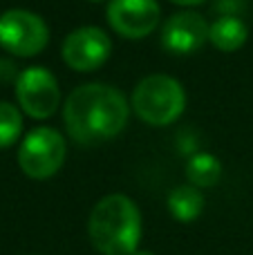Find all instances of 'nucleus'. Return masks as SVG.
<instances>
[{
	"label": "nucleus",
	"mask_w": 253,
	"mask_h": 255,
	"mask_svg": "<svg viewBox=\"0 0 253 255\" xmlns=\"http://www.w3.org/2000/svg\"><path fill=\"white\" fill-rule=\"evenodd\" d=\"M130 108L117 88L85 83L70 92L63 108L65 130L76 143H101L115 139L128 124Z\"/></svg>",
	"instance_id": "obj_1"
},
{
	"label": "nucleus",
	"mask_w": 253,
	"mask_h": 255,
	"mask_svg": "<svg viewBox=\"0 0 253 255\" xmlns=\"http://www.w3.org/2000/svg\"><path fill=\"white\" fill-rule=\"evenodd\" d=\"M88 235L101 255H132L141 242V213L121 193H112L94 204L88 220Z\"/></svg>",
	"instance_id": "obj_2"
},
{
	"label": "nucleus",
	"mask_w": 253,
	"mask_h": 255,
	"mask_svg": "<svg viewBox=\"0 0 253 255\" xmlns=\"http://www.w3.org/2000/svg\"><path fill=\"white\" fill-rule=\"evenodd\" d=\"M132 108L148 126H170L186 108V92L182 83L168 74H150L132 90Z\"/></svg>",
	"instance_id": "obj_3"
},
{
	"label": "nucleus",
	"mask_w": 253,
	"mask_h": 255,
	"mask_svg": "<svg viewBox=\"0 0 253 255\" xmlns=\"http://www.w3.org/2000/svg\"><path fill=\"white\" fill-rule=\"evenodd\" d=\"M67 154L63 134L54 128L40 126L27 132L18 148V166L29 179H49L61 170Z\"/></svg>",
	"instance_id": "obj_4"
},
{
	"label": "nucleus",
	"mask_w": 253,
	"mask_h": 255,
	"mask_svg": "<svg viewBox=\"0 0 253 255\" xmlns=\"http://www.w3.org/2000/svg\"><path fill=\"white\" fill-rule=\"evenodd\" d=\"M49 43L45 20L27 9H7L0 13V45L16 56L29 58L40 54Z\"/></svg>",
	"instance_id": "obj_5"
},
{
	"label": "nucleus",
	"mask_w": 253,
	"mask_h": 255,
	"mask_svg": "<svg viewBox=\"0 0 253 255\" xmlns=\"http://www.w3.org/2000/svg\"><path fill=\"white\" fill-rule=\"evenodd\" d=\"M18 106L31 119H49L61 103V90L54 74L45 67H27L16 79Z\"/></svg>",
	"instance_id": "obj_6"
},
{
	"label": "nucleus",
	"mask_w": 253,
	"mask_h": 255,
	"mask_svg": "<svg viewBox=\"0 0 253 255\" xmlns=\"http://www.w3.org/2000/svg\"><path fill=\"white\" fill-rule=\"evenodd\" d=\"M110 36L94 25H85L70 31L63 40V61L76 72H94L110 58Z\"/></svg>",
	"instance_id": "obj_7"
},
{
	"label": "nucleus",
	"mask_w": 253,
	"mask_h": 255,
	"mask_svg": "<svg viewBox=\"0 0 253 255\" xmlns=\"http://www.w3.org/2000/svg\"><path fill=\"white\" fill-rule=\"evenodd\" d=\"M106 16L119 36L137 40L157 29L161 9L157 0H110Z\"/></svg>",
	"instance_id": "obj_8"
},
{
	"label": "nucleus",
	"mask_w": 253,
	"mask_h": 255,
	"mask_svg": "<svg viewBox=\"0 0 253 255\" xmlns=\"http://www.w3.org/2000/svg\"><path fill=\"white\" fill-rule=\"evenodd\" d=\"M209 27L197 11H177L161 27V45L170 54H193L209 40Z\"/></svg>",
	"instance_id": "obj_9"
},
{
	"label": "nucleus",
	"mask_w": 253,
	"mask_h": 255,
	"mask_svg": "<svg viewBox=\"0 0 253 255\" xmlns=\"http://www.w3.org/2000/svg\"><path fill=\"white\" fill-rule=\"evenodd\" d=\"M247 38L249 29L238 16H220L209 27V40L220 52H236L247 43Z\"/></svg>",
	"instance_id": "obj_10"
},
{
	"label": "nucleus",
	"mask_w": 253,
	"mask_h": 255,
	"mask_svg": "<svg viewBox=\"0 0 253 255\" xmlns=\"http://www.w3.org/2000/svg\"><path fill=\"white\" fill-rule=\"evenodd\" d=\"M168 211L173 215V220L188 224V222L197 220L204 211V195L200 193V188L186 184V186H177L168 193Z\"/></svg>",
	"instance_id": "obj_11"
},
{
	"label": "nucleus",
	"mask_w": 253,
	"mask_h": 255,
	"mask_svg": "<svg viewBox=\"0 0 253 255\" xmlns=\"http://www.w3.org/2000/svg\"><path fill=\"white\" fill-rule=\"evenodd\" d=\"M222 177V163L211 152H195L186 163V179L195 188H211Z\"/></svg>",
	"instance_id": "obj_12"
},
{
	"label": "nucleus",
	"mask_w": 253,
	"mask_h": 255,
	"mask_svg": "<svg viewBox=\"0 0 253 255\" xmlns=\"http://www.w3.org/2000/svg\"><path fill=\"white\" fill-rule=\"evenodd\" d=\"M22 132V115L13 103L0 101V148H9Z\"/></svg>",
	"instance_id": "obj_13"
},
{
	"label": "nucleus",
	"mask_w": 253,
	"mask_h": 255,
	"mask_svg": "<svg viewBox=\"0 0 253 255\" xmlns=\"http://www.w3.org/2000/svg\"><path fill=\"white\" fill-rule=\"evenodd\" d=\"M170 2L182 4V7H193V4H200V2H204V0H170Z\"/></svg>",
	"instance_id": "obj_14"
},
{
	"label": "nucleus",
	"mask_w": 253,
	"mask_h": 255,
	"mask_svg": "<svg viewBox=\"0 0 253 255\" xmlns=\"http://www.w3.org/2000/svg\"><path fill=\"white\" fill-rule=\"evenodd\" d=\"M132 255H155V253L152 251H141V249H139V251H134Z\"/></svg>",
	"instance_id": "obj_15"
},
{
	"label": "nucleus",
	"mask_w": 253,
	"mask_h": 255,
	"mask_svg": "<svg viewBox=\"0 0 253 255\" xmlns=\"http://www.w3.org/2000/svg\"><path fill=\"white\" fill-rule=\"evenodd\" d=\"M92 2H99V0H92Z\"/></svg>",
	"instance_id": "obj_16"
}]
</instances>
